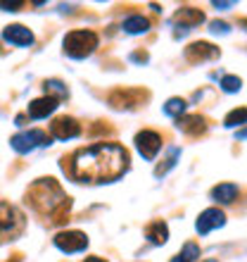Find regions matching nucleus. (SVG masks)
<instances>
[{
    "instance_id": "f257e3e1",
    "label": "nucleus",
    "mask_w": 247,
    "mask_h": 262,
    "mask_svg": "<svg viewBox=\"0 0 247 262\" xmlns=\"http://www.w3.org/2000/svg\"><path fill=\"white\" fill-rule=\"evenodd\" d=\"M129 152L117 143H95L81 148L69 158V165L62 162V169L74 181L88 184H110L117 181L129 169Z\"/></svg>"
},
{
    "instance_id": "f03ea898",
    "label": "nucleus",
    "mask_w": 247,
    "mask_h": 262,
    "mask_svg": "<svg viewBox=\"0 0 247 262\" xmlns=\"http://www.w3.org/2000/svg\"><path fill=\"white\" fill-rule=\"evenodd\" d=\"M27 200L31 203L38 214L48 217L53 222H62V217L69 212L71 198L60 188L55 179H38L27 191Z\"/></svg>"
},
{
    "instance_id": "7ed1b4c3",
    "label": "nucleus",
    "mask_w": 247,
    "mask_h": 262,
    "mask_svg": "<svg viewBox=\"0 0 247 262\" xmlns=\"http://www.w3.org/2000/svg\"><path fill=\"white\" fill-rule=\"evenodd\" d=\"M97 48V34L88 29H76L64 36V53L71 60H86Z\"/></svg>"
},
{
    "instance_id": "20e7f679",
    "label": "nucleus",
    "mask_w": 247,
    "mask_h": 262,
    "mask_svg": "<svg viewBox=\"0 0 247 262\" xmlns=\"http://www.w3.org/2000/svg\"><path fill=\"white\" fill-rule=\"evenodd\" d=\"M24 214L10 203L0 200V243L12 241L24 231Z\"/></svg>"
},
{
    "instance_id": "39448f33",
    "label": "nucleus",
    "mask_w": 247,
    "mask_h": 262,
    "mask_svg": "<svg viewBox=\"0 0 247 262\" xmlns=\"http://www.w3.org/2000/svg\"><path fill=\"white\" fill-rule=\"evenodd\" d=\"M10 145H12L17 152L27 155V152L36 150V148H41V145H50V136L41 129H29V131H21V134L10 138Z\"/></svg>"
},
{
    "instance_id": "423d86ee",
    "label": "nucleus",
    "mask_w": 247,
    "mask_h": 262,
    "mask_svg": "<svg viewBox=\"0 0 247 262\" xmlns=\"http://www.w3.org/2000/svg\"><path fill=\"white\" fill-rule=\"evenodd\" d=\"M53 241L62 253H81L88 248V236L83 231H60Z\"/></svg>"
},
{
    "instance_id": "0eeeda50",
    "label": "nucleus",
    "mask_w": 247,
    "mask_h": 262,
    "mask_svg": "<svg viewBox=\"0 0 247 262\" xmlns=\"http://www.w3.org/2000/svg\"><path fill=\"white\" fill-rule=\"evenodd\" d=\"M136 148L145 160H155L157 158V152H159V148H162V136H159L157 131H150V129L138 131L136 134Z\"/></svg>"
},
{
    "instance_id": "6e6552de",
    "label": "nucleus",
    "mask_w": 247,
    "mask_h": 262,
    "mask_svg": "<svg viewBox=\"0 0 247 262\" xmlns=\"http://www.w3.org/2000/svg\"><path fill=\"white\" fill-rule=\"evenodd\" d=\"M205 21V14L195 10V7H181L179 12L174 14V24H176V36L188 34L192 27H200Z\"/></svg>"
},
{
    "instance_id": "1a4fd4ad",
    "label": "nucleus",
    "mask_w": 247,
    "mask_h": 262,
    "mask_svg": "<svg viewBox=\"0 0 247 262\" xmlns=\"http://www.w3.org/2000/svg\"><path fill=\"white\" fill-rule=\"evenodd\" d=\"M79 134H81V124L74 117H57L50 124V136L57 141H69V138H76Z\"/></svg>"
},
{
    "instance_id": "9d476101",
    "label": "nucleus",
    "mask_w": 247,
    "mask_h": 262,
    "mask_svg": "<svg viewBox=\"0 0 247 262\" xmlns=\"http://www.w3.org/2000/svg\"><path fill=\"white\" fill-rule=\"evenodd\" d=\"M219 55H221L219 48L207 41L190 43V46L185 48V60H190V62H207V60H216Z\"/></svg>"
},
{
    "instance_id": "9b49d317",
    "label": "nucleus",
    "mask_w": 247,
    "mask_h": 262,
    "mask_svg": "<svg viewBox=\"0 0 247 262\" xmlns=\"http://www.w3.org/2000/svg\"><path fill=\"white\" fill-rule=\"evenodd\" d=\"M226 224V214L221 212L219 207H209V210H205V212H200L197 217V224H195V229H197V234H209L212 229H219Z\"/></svg>"
},
{
    "instance_id": "f8f14e48",
    "label": "nucleus",
    "mask_w": 247,
    "mask_h": 262,
    "mask_svg": "<svg viewBox=\"0 0 247 262\" xmlns=\"http://www.w3.org/2000/svg\"><path fill=\"white\" fill-rule=\"evenodd\" d=\"M57 103H60V98H55V96L36 98V100H31V103H29L27 115L31 119H45L48 115H53V112L57 110Z\"/></svg>"
},
{
    "instance_id": "ddd939ff",
    "label": "nucleus",
    "mask_w": 247,
    "mask_h": 262,
    "mask_svg": "<svg viewBox=\"0 0 247 262\" xmlns=\"http://www.w3.org/2000/svg\"><path fill=\"white\" fill-rule=\"evenodd\" d=\"M3 38H5L7 43H12V46H19V48L34 46V34H31L27 27H21V24H10V27H5L3 29Z\"/></svg>"
},
{
    "instance_id": "4468645a",
    "label": "nucleus",
    "mask_w": 247,
    "mask_h": 262,
    "mask_svg": "<svg viewBox=\"0 0 247 262\" xmlns=\"http://www.w3.org/2000/svg\"><path fill=\"white\" fill-rule=\"evenodd\" d=\"M176 126H179L183 134H190V136H200L207 131V122L205 117L200 115H183V117L176 119Z\"/></svg>"
},
{
    "instance_id": "2eb2a0df",
    "label": "nucleus",
    "mask_w": 247,
    "mask_h": 262,
    "mask_svg": "<svg viewBox=\"0 0 247 262\" xmlns=\"http://www.w3.org/2000/svg\"><path fill=\"white\" fill-rule=\"evenodd\" d=\"M238 195H240V188L235 186V184H231V181H226V184H219V186L212 188V198L216 200V203H224V205L233 203Z\"/></svg>"
},
{
    "instance_id": "dca6fc26",
    "label": "nucleus",
    "mask_w": 247,
    "mask_h": 262,
    "mask_svg": "<svg viewBox=\"0 0 247 262\" xmlns=\"http://www.w3.org/2000/svg\"><path fill=\"white\" fill-rule=\"evenodd\" d=\"M145 236H147L150 243H155V246H164L166 238H169V227H166V222L157 220V222H152V224H147Z\"/></svg>"
},
{
    "instance_id": "f3484780",
    "label": "nucleus",
    "mask_w": 247,
    "mask_h": 262,
    "mask_svg": "<svg viewBox=\"0 0 247 262\" xmlns=\"http://www.w3.org/2000/svg\"><path fill=\"white\" fill-rule=\"evenodd\" d=\"M121 29L126 31V34H131V36H138V34H145V31L150 29V21L145 19L143 14H131V17L124 19Z\"/></svg>"
},
{
    "instance_id": "a211bd4d",
    "label": "nucleus",
    "mask_w": 247,
    "mask_h": 262,
    "mask_svg": "<svg viewBox=\"0 0 247 262\" xmlns=\"http://www.w3.org/2000/svg\"><path fill=\"white\" fill-rule=\"evenodd\" d=\"M247 124V107H238V110H231L224 119V126L226 129H235V126Z\"/></svg>"
},
{
    "instance_id": "6ab92c4d",
    "label": "nucleus",
    "mask_w": 247,
    "mask_h": 262,
    "mask_svg": "<svg viewBox=\"0 0 247 262\" xmlns=\"http://www.w3.org/2000/svg\"><path fill=\"white\" fill-rule=\"evenodd\" d=\"M179 158H181V150H179V148H171V150H169V158H166L162 165H157V169H155V177H166V174H169L174 167H176Z\"/></svg>"
},
{
    "instance_id": "aec40b11",
    "label": "nucleus",
    "mask_w": 247,
    "mask_h": 262,
    "mask_svg": "<svg viewBox=\"0 0 247 262\" xmlns=\"http://www.w3.org/2000/svg\"><path fill=\"white\" fill-rule=\"evenodd\" d=\"M200 257V246L197 243H185L176 257H171V262H195Z\"/></svg>"
},
{
    "instance_id": "412c9836",
    "label": "nucleus",
    "mask_w": 247,
    "mask_h": 262,
    "mask_svg": "<svg viewBox=\"0 0 247 262\" xmlns=\"http://www.w3.org/2000/svg\"><path fill=\"white\" fill-rule=\"evenodd\" d=\"M185 112V100L183 98H171V100H166L164 105V115H169V117H183Z\"/></svg>"
},
{
    "instance_id": "4be33fe9",
    "label": "nucleus",
    "mask_w": 247,
    "mask_h": 262,
    "mask_svg": "<svg viewBox=\"0 0 247 262\" xmlns=\"http://www.w3.org/2000/svg\"><path fill=\"white\" fill-rule=\"evenodd\" d=\"M240 86H242L240 76H235V74H226L224 79H221V89L226 91V93H238Z\"/></svg>"
},
{
    "instance_id": "5701e85b",
    "label": "nucleus",
    "mask_w": 247,
    "mask_h": 262,
    "mask_svg": "<svg viewBox=\"0 0 247 262\" xmlns=\"http://www.w3.org/2000/svg\"><path fill=\"white\" fill-rule=\"evenodd\" d=\"M45 91H53V93H60V98H67V86L62 81H57V79L45 81Z\"/></svg>"
},
{
    "instance_id": "b1692460",
    "label": "nucleus",
    "mask_w": 247,
    "mask_h": 262,
    "mask_svg": "<svg viewBox=\"0 0 247 262\" xmlns=\"http://www.w3.org/2000/svg\"><path fill=\"white\" fill-rule=\"evenodd\" d=\"M209 29H212L214 34H228V31H231V27H228L226 21H212V24H209Z\"/></svg>"
},
{
    "instance_id": "393cba45",
    "label": "nucleus",
    "mask_w": 247,
    "mask_h": 262,
    "mask_svg": "<svg viewBox=\"0 0 247 262\" xmlns=\"http://www.w3.org/2000/svg\"><path fill=\"white\" fill-rule=\"evenodd\" d=\"M21 5H24L21 0H14V3H0V7H3V10H10V12H14V10L21 7Z\"/></svg>"
},
{
    "instance_id": "a878e982",
    "label": "nucleus",
    "mask_w": 247,
    "mask_h": 262,
    "mask_svg": "<svg viewBox=\"0 0 247 262\" xmlns=\"http://www.w3.org/2000/svg\"><path fill=\"white\" fill-rule=\"evenodd\" d=\"M231 5H233V3H214L216 10H226V7H231Z\"/></svg>"
},
{
    "instance_id": "bb28decb",
    "label": "nucleus",
    "mask_w": 247,
    "mask_h": 262,
    "mask_svg": "<svg viewBox=\"0 0 247 262\" xmlns=\"http://www.w3.org/2000/svg\"><path fill=\"white\" fill-rule=\"evenodd\" d=\"M83 262H107V260H103V257H86Z\"/></svg>"
},
{
    "instance_id": "cd10ccee",
    "label": "nucleus",
    "mask_w": 247,
    "mask_h": 262,
    "mask_svg": "<svg viewBox=\"0 0 247 262\" xmlns=\"http://www.w3.org/2000/svg\"><path fill=\"white\" fill-rule=\"evenodd\" d=\"M205 262H216V260H205Z\"/></svg>"
}]
</instances>
